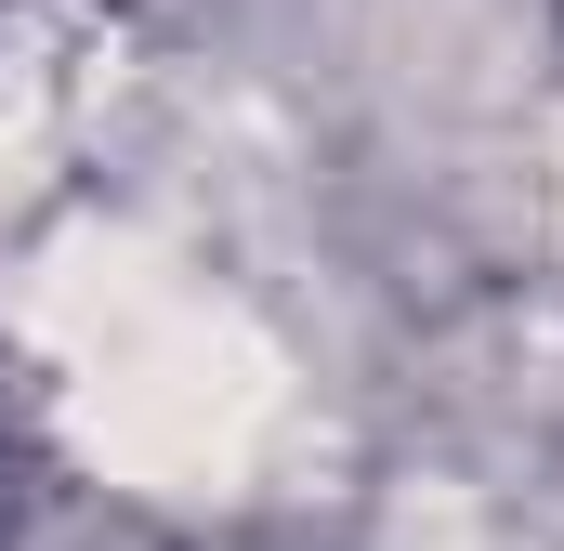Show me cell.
<instances>
[{"mask_svg": "<svg viewBox=\"0 0 564 551\" xmlns=\"http://www.w3.org/2000/svg\"><path fill=\"white\" fill-rule=\"evenodd\" d=\"M40 342H53L66 446L106 486H144V499L250 486L289 420L276 342L237 302H210L184 263H158L144 237H66L53 289H40Z\"/></svg>", "mask_w": 564, "mask_h": 551, "instance_id": "6da1fadb", "label": "cell"}, {"mask_svg": "<svg viewBox=\"0 0 564 551\" xmlns=\"http://www.w3.org/2000/svg\"><path fill=\"white\" fill-rule=\"evenodd\" d=\"M552 184H564V158H552Z\"/></svg>", "mask_w": 564, "mask_h": 551, "instance_id": "7a4b0ae2", "label": "cell"}]
</instances>
